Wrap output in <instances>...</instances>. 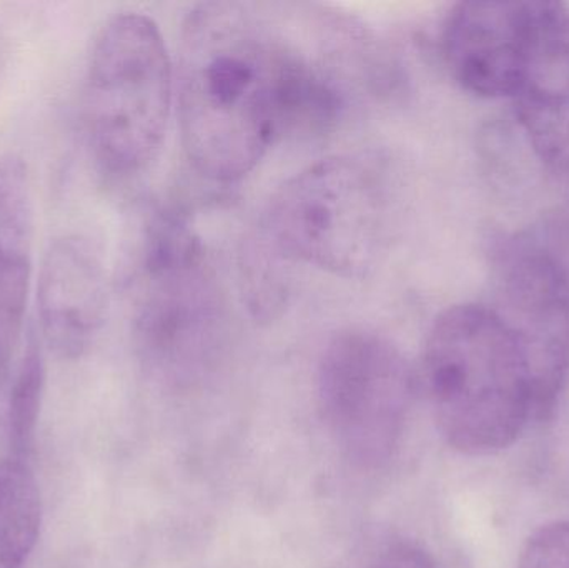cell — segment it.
<instances>
[{
    "mask_svg": "<svg viewBox=\"0 0 569 568\" xmlns=\"http://www.w3.org/2000/svg\"><path fill=\"white\" fill-rule=\"evenodd\" d=\"M42 526V497L29 464L0 460V568H23Z\"/></svg>",
    "mask_w": 569,
    "mask_h": 568,
    "instance_id": "7c38bea8",
    "label": "cell"
},
{
    "mask_svg": "<svg viewBox=\"0 0 569 568\" xmlns=\"http://www.w3.org/2000/svg\"><path fill=\"white\" fill-rule=\"evenodd\" d=\"M133 339L150 379L176 392L212 380L229 352L226 293L199 236L173 210L156 213L147 226Z\"/></svg>",
    "mask_w": 569,
    "mask_h": 568,
    "instance_id": "3957f363",
    "label": "cell"
},
{
    "mask_svg": "<svg viewBox=\"0 0 569 568\" xmlns=\"http://www.w3.org/2000/svg\"><path fill=\"white\" fill-rule=\"evenodd\" d=\"M420 373L435 423L458 452H501L535 419L527 360L493 307L443 310L428 332Z\"/></svg>",
    "mask_w": 569,
    "mask_h": 568,
    "instance_id": "7a4b0ae2",
    "label": "cell"
},
{
    "mask_svg": "<svg viewBox=\"0 0 569 568\" xmlns=\"http://www.w3.org/2000/svg\"><path fill=\"white\" fill-rule=\"evenodd\" d=\"M515 110L535 153L550 169L569 167V6L528 2Z\"/></svg>",
    "mask_w": 569,
    "mask_h": 568,
    "instance_id": "ba28073f",
    "label": "cell"
},
{
    "mask_svg": "<svg viewBox=\"0 0 569 568\" xmlns=\"http://www.w3.org/2000/svg\"><path fill=\"white\" fill-rule=\"evenodd\" d=\"M373 568H437L431 557L413 544L390 547Z\"/></svg>",
    "mask_w": 569,
    "mask_h": 568,
    "instance_id": "9a60e30c",
    "label": "cell"
},
{
    "mask_svg": "<svg viewBox=\"0 0 569 568\" xmlns=\"http://www.w3.org/2000/svg\"><path fill=\"white\" fill-rule=\"evenodd\" d=\"M398 220L395 180L367 156H333L284 180L270 199L267 239L283 259L343 279L370 276Z\"/></svg>",
    "mask_w": 569,
    "mask_h": 568,
    "instance_id": "277c9868",
    "label": "cell"
},
{
    "mask_svg": "<svg viewBox=\"0 0 569 568\" xmlns=\"http://www.w3.org/2000/svg\"><path fill=\"white\" fill-rule=\"evenodd\" d=\"M173 66L159 26L137 12L110 19L93 42L83 89L90 152L112 179L139 176L162 149Z\"/></svg>",
    "mask_w": 569,
    "mask_h": 568,
    "instance_id": "5b68a950",
    "label": "cell"
},
{
    "mask_svg": "<svg viewBox=\"0 0 569 568\" xmlns=\"http://www.w3.org/2000/svg\"><path fill=\"white\" fill-rule=\"evenodd\" d=\"M498 316L527 360L535 419H547L569 376V267L533 240L508 246L498 270Z\"/></svg>",
    "mask_w": 569,
    "mask_h": 568,
    "instance_id": "52a82bcc",
    "label": "cell"
},
{
    "mask_svg": "<svg viewBox=\"0 0 569 568\" xmlns=\"http://www.w3.org/2000/svg\"><path fill=\"white\" fill-rule=\"evenodd\" d=\"M33 192L20 157L0 159V387L16 357L32 277Z\"/></svg>",
    "mask_w": 569,
    "mask_h": 568,
    "instance_id": "8fae6325",
    "label": "cell"
},
{
    "mask_svg": "<svg viewBox=\"0 0 569 568\" xmlns=\"http://www.w3.org/2000/svg\"><path fill=\"white\" fill-rule=\"evenodd\" d=\"M109 309V280L99 250L66 236L47 250L37 282L40 329L50 349L77 359L96 342Z\"/></svg>",
    "mask_w": 569,
    "mask_h": 568,
    "instance_id": "9c48e42d",
    "label": "cell"
},
{
    "mask_svg": "<svg viewBox=\"0 0 569 568\" xmlns=\"http://www.w3.org/2000/svg\"><path fill=\"white\" fill-rule=\"evenodd\" d=\"M528 2H461L443 29V56L461 89L483 99L511 97L527 33Z\"/></svg>",
    "mask_w": 569,
    "mask_h": 568,
    "instance_id": "30bf717a",
    "label": "cell"
},
{
    "mask_svg": "<svg viewBox=\"0 0 569 568\" xmlns=\"http://www.w3.org/2000/svg\"><path fill=\"white\" fill-rule=\"evenodd\" d=\"M301 57L239 3H202L189 13L177 103L183 150L200 176L236 182L284 136Z\"/></svg>",
    "mask_w": 569,
    "mask_h": 568,
    "instance_id": "6da1fadb",
    "label": "cell"
},
{
    "mask_svg": "<svg viewBox=\"0 0 569 568\" xmlns=\"http://www.w3.org/2000/svg\"><path fill=\"white\" fill-rule=\"evenodd\" d=\"M413 393L410 363L375 330H341L321 353L318 406L335 444L355 467L380 469L393 459Z\"/></svg>",
    "mask_w": 569,
    "mask_h": 568,
    "instance_id": "8992f818",
    "label": "cell"
},
{
    "mask_svg": "<svg viewBox=\"0 0 569 568\" xmlns=\"http://www.w3.org/2000/svg\"><path fill=\"white\" fill-rule=\"evenodd\" d=\"M43 386H46V366H43L42 349L36 332H30L9 399L10 446L20 459L30 452L36 439Z\"/></svg>",
    "mask_w": 569,
    "mask_h": 568,
    "instance_id": "4fadbf2b",
    "label": "cell"
},
{
    "mask_svg": "<svg viewBox=\"0 0 569 568\" xmlns=\"http://www.w3.org/2000/svg\"><path fill=\"white\" fill-rule=\"evenodd\" d=\"M517 568H569V520H555L535 530Z\"/></svg>",
    "mask_w": 569,
    "mask_h": 568,
    "instance_id": "5bb4252c",
    "label": "cell"
}]
</instances>
